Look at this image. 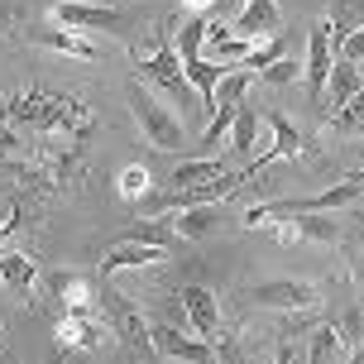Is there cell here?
Returning a JSON list of instances; mask_svg holds the SVG:
<instances>
[{
  "instance_id": "6da1fadb",
  "label": "cell",
  "mask_w": 364,
  "mask_h": 364,
  "mask_svg": "<svg viewBox=\"0 0 364 364\" xmlns=\"http://www.w3.org/2000/svg\"><path fill=\"white\" fill-rule=\"evenodd\" d=\"M91 129L96 115L77 96L38 87L15 91L10 101H0V164L43 192H58L87 164Z\"/></svg>"
},
{
  "instance_id": "7a4b0ae2",
  "label": "cell",
  "mask_w": 364,
  "mask_h": 364,
  "mask_svg": "<svg viewBox=\"0 0 364 364\" xmlns=\"http://www.w3.org/2000/svg\"><path fill=\"white\" fill-rule=\"evenodd\" d=\"M360 201H364V173H346L336 187L316 192V197H288V201L250 206V211H245V225L259 230V225H269L273 216H292V211H302V216H331V211H346V206H360Z\"/></svg>"
},
{
  "instance_id": "3957f363",
  "label": "cell",
  "mask_w": 364,
  "mask_h": 364,
  "mask_svg": "<svg viewBox=\"0 0 364 364\" xmlns=\"http://www.w3.org/2000/svg\"><path fill=\"white\" fill-rule=\"evenodd\" d=\"M206 29H211L206 19H187V24H182V34L173 38V43H178L182 73H187V82H192V91H197V110H201V115H216V87H220V77H225V68L201 53Z\"/></svg>"
},
{
  "instance_id": "277c9868",
  "label": "cell",
  "mask_w": 364,
  "mask_h": 364,
  "mask_svg": "<svg viewBox=\"0 0 364 364\" xmlns=\"http://www.w3.org/2000/svg\"><path fill=\"white\" fill-rule=\"evenodd\" d=\"M129 115L139 120L144 139L159 149V154H182V144H187V134H182V120L164 106V101H159V96H154V91L144 87V82H139V77L129 82Z\"/></svg>"
},
{
  "instance_id": "5b68a950",
  "label": "cell",
  "mask_w": 364,
  "mask_h": 364,
  "mask_svg": "<svg viewBox=\"0 0 364 364\" xmlns=\"http://www.w3.org/2000/svg\"><path fill=\"white\" fill-rule=\"evenodd\" d=\"M139 77L144 82H154V87H164L168 101H178L182 115H201L197 110V91H192V82H187V73H182V58H178V43L173 38H159V48L149 58H139Z\"/></svg>"
},
{
  "instance_id": "8992f818",
  "label": "cell",
  "mask_w": 364,
  "mask_h": 364,
  "mask_svg": "<svg viewBox=\"0 0 364 364\" xmlns=\"http://www.w3.org/2000/svg\"><path fill=\"white\" fill-rule=\"evenodd\" d=\"M53 24L63 29H73V34H96V29H106V34H125L129 19L115 10V5H87V0H58L53 5Z\"/></svg>"
},
{
  "instance_id": "52a82bcc",
  "label": "cell",
  "mask_w": 364,
  "mask_h": 364,
  "mask_svg": "<svg viewBox=\"0 0 364 364\" xmlns=\"http://www.w3.org/2000/svg\"><path fill=\"white\" fill-rule=\"evenodd\" d=\"M245 178H255V173H250V164L240 168V173H225V178L206 182V187H187V192H164V197H149L144 206H149V211H182V206H216V201H225L230 192H240V187H245Z\"/></svg>"
},
{
  "instance_id": "ba28073f",
  "label": "cell",
  "mask_w": 364,
  "mask_h": 364,
  "mask_svg": "<svg viewBox=\"0 0 364 364\" xmlns=\"http://www.w3.org/2000/svg\"><path fill=\"white\" fill-rule=\"evenodd\" d=\"M331 68H336V53H331V24H311L307 34V63H302V82H307V101L311 106H326V82Z\"/></svg>"
},
{
  "instance_id": "9c48e42d",
  "label": "cell",
  "mask_w": 364,
  "mask_h": 364,
  "mask_svg": "<svg viewBox=\"0 0 364 364\" xmlns=\"http://www.w3.org/2000/svg\"><path fill=\"white\" fill-rule=\"evenodd\" d=\"M259 307L273 311H311L321 297H316V283H302V278H269V283H255L250 288Z\"/></svg>"
},
{
  "instance_id": "30bf717a",
  "label": "cell",
  "mask_w": 364,
  "mask_h": 364,
  "mask_svg": "<svg viewBox=\"0 0 364 364\" xmlns=\"http://www.w3.org/2000/svg\"><path fill=\"white\" fill-rule=\"evenodd\" d=\"M178 297H182V311H187V326L197 331V341L216 346V341H220V302L211 297V288H201V283H187Z\"/></svg>"
},
{
  "instance_id": "8fae6325",
  "label": "cell",
  "mask_w": 364,
  "mask_h": 364,
  "mask_svg": "<svg viewBox=\"0 0 364 364\" xmlns=\"http://www.w3.org/2000/svg\"><path fill=\"white\" fill-rule=\"evenodd\" d=\"M264 120H269V129H273V144L264 149V154H255V164H250V173H259V168H269V164H278V159H297L302 149H307V134L292 125L283 110H264Z\"/></svg>"
},
{
  "instance_id": "7c38bea8",
  "label": "cell",
  "mask_w": 364,
  "mask_h": 364,
  "mask_svg": "<svg viewBox=\"0 0 364 364\" xmlns=\"http://www.w3.org/2000/svg\"><path fill=\"white\" fill-rule=\"evenodd\" d=\"M278 240L283 245H336L341 240V225L331 216H302V211H292L288 220H269Z\"/></svg>"
},
{
  "instance_id": "4fadbf2b",
  "label": "cell",
  "mask_w": 364,
  "mask_h": 364,
  "mask_svg": "<svg viewBox=\"0 0 364 364\" xmlns=\"http://www.w3.org/2000/svg\"><path fill=\"white\" fill-rule=\"evenodd\" d=\"M168 250L164 245H139V240H120L115 250H106V259H101V283H110L115 273L125 269H149V264H164Z\"/></svg>"
},
{
  "instance_id": "5bb4252c",
  "label": "cell",
  "mask_w": 364,
  "mask_h": 364,
  "mask_svg": "<svg viewBox=\"0 0 364 364\" xmlns=\"http://www.w3.org/2000/svg\"><path fill=\"white\" fill-rule=\"evenodd\" d=\"M149 346L168 355V360H187V364H211L216 360V346H206V341H192V336H182L173 326H149Z\"/></svg>"
},
{
  "instance_id": "9a60e30c",
  "label": "cell",
  "mask_w": 364,
  "mask_h": 364,
  "mask_svg": "<svg viewBox=\"0 0 364 364\" xmlns=\"http://www.w3.org/2000/svg\"><path fill=\"white\" fill-rule=\"evenodd\" d=\"M278 24H283V10H278V0H250V5H245V10L235 15L230 34H235V38H250V43H259V38H278Z\"/></svg>"
},
{
  "instance_id": "2e32d148",
  "label": "cell",
  "mask_w": 364,
  "mask_h": 364,
  "mask_svg": "<svg viewBox=\"0 0 364 364\" xmlns=\"http://www.w3.org/2000/svg\"><path fill=\"white\" fill-rule=\"evenodd\" d=\"M48 288H53L63 316H96V292H91V283L82 273H53Z\"/></svg>"
},
{
  "instance_id": "e0dca14e",
  "label": "cell",
  "mask_w": 364,
  "mask_h": 364,
  "mask_svg": "<svg viewBox=\"0 0 364 364\" xmlns=\"http://www.w3.org/2000/svg\"><path fill=\"white\" fill-rule=\"evenodd\" d=\"M29 43H43V48L82 58V63H96V43L82 38V34H73V29H63V24H34V29H29Z\"/></svg>"
},
{
  "instance_id": "ac0fdd59",
  "label": "cell",
  "mask_w": 364,
  "mask_h": 364,
  "mask_svg": "<svg viewBox=\"0 0 364 364\" xmlns=\"http://www.w3.org/2000/svg\"><path fill=\"white\" fill-rule=\"evenodd\" d=\"M34 278H38V269H34V259H29V255H19V250H0V283L10 288L15 302L29 307V297H34Z\"/></svg>"
},
{
  "instance_id": "d6986e66",
  "label": "cell",
  "mask_w": 364,
  "mask_h": 364,
  "mask_svg": "<svg viewBox=\"0 0 364 364\" xmlns=\"http://www.w3.org/2000/svg\"><path fill=\"white\" fill-rule=\"evenodd\" d=\"M350 336L341 321H326V326H316L311 331V341H307V364H336V360H346L350 355Z\"/></svg>"
},
{
  "instance_id": "ffe728a7",
  "label": "cell",
  "mask_w": 364,
  "mask_h": 364,
  "mask_svg": "<svg viewBox=\"0 0 364 364\" xmlns=\"http://www.w3.org/2000/svg\"><path fill=\"white\" fill-rule=\"evenodd\" d=\"M106 341V331L96 316H63L58 321V346L63 350H96Z\"/></svg>"
},
{
  "instance_id": "44dd1931",
  "label": "cell",
  "mask_w": 364,
  "mask_h": 364,
  "mask_svg": "<svg viewBox=\"0 0 364 364\" xmlns=\"http://www.w3.org/2000/svg\"><path fill=\"white\" fill-rule=\"evenodd\" d=\"M168 225H173L178 240H206L220 225V216H216V206H182V211L168 216Z\"/></svg>"
},
{
  "instance_id": "7402d4cb",
  "label": "cell",
  "mask_w": 364,
  "mask_h": 364,
  "mask_svg": "<svg viewBox=\"0 0 364 364\" xmlns=\"http://www.w3.org/2000/svg\"><path fill=\"white\" fill-rule=\"evenodd\" d=\"M255 144H259V110L255 106H240L235 110V125H230V149H235L245 164H255Z\"/></svg>"
},
{
  "instance_id": "603a6c76",
  "label": "cell",
  "mask_w": 364,
  "mask_h": 364,
  "mask_svg": "<svg viewBox=\"0 0 364 364\" xmlns=\"http://www.w3.org/2000/svg\"><path fill=\"white\" fill-rule=\"evenodd\" d=\"M230 168H220L216 159H192V164H178L173 168V192H187V187H206V182L225 178Z\"/></svg>"
},
{
  "instance_id": "cb8c5ba5",
  "label": "cell",
  "mask_w": 364,
  "mask_h": 364,
  "mask_svg": "<svg viewBox=\"0 0 364 364\" xmlns=\"http://www.w3.org/2000/svg\"><path fill=\"white\" fill-rule=\"evenodd\" d=\"M364 82H360V68H355V63H341V58H336V68H331V82H326V106H346L350 96H355V91H360Z\"/></svg>"
},
{
  "instance_id": "d4e9b609",
  "label": "cell",
  "mask_w": 364,
  "mask_h": 364,
  "mask_svg": "<svg viewBox=\"0 0 364 364\" xmlns=\"http://www.w3.org/2000/svg\"><path fill=\"white\" fill-rule=\"evenodd\" d=\"M250 82H255V73H245V68H225V77H220V87H216V110L240 106L245 91H250Z\"/></svg>"
},
{
  "instance_id": "484cf974",
  "label": "cell",
  "mask_w": 364,
  "mask_h": 364,
  "mask_svg": "<svg viewBox=\"0 0 364 364\" xmlns=\"http://www.w3.org/2000/svg\"><path fill=\"white\" fill-rule=\"evenodd\" d=\"M331 129H336V134H364V87L331 115Z\"/></svg>"
},
{
  "instance_id": "4316f807",
  "label": "cell",
  "mask_w": 364,
  "mask_h": 364,
  "mask_svg": "<svg viewBox=\"0 0 364 364\" xmlns=\"http://www.w3.org/2000/svg\"><path fill=\"white\" fill-rule=\"evenodd\" d=\"M278 58H283V34L255 43V48L245 53V63H235V68H245V73H264V68H273V63H278Z\"/></svg>"
},
{
  "instance_id": "83f0119b",
  "label": "cell",
  "mask_w": 364,
  "mask_h": 364,
  "mask_svg": "<svg viewBox=\"0 0 364 364\" xmlns=\"http://www.w3.org/2000/svg\"><path fill=\"white\" fill-rule=\"evenodd\" d=\"M125 240H139V245H164V250H168V240H173V225H168V216H164V220H134Z\"/></svg>"
},
{
  "instance_id": "f1b7e54d",
  "label": "cell",
  "mask_w": 364,
  "mask_h": 364,
  "mask_svg": "<svg viewBox=\"0 0 364 364\" xmlns=\"http://www.w3.org/2000/svg\"><path fill=\"white\" fill-rule=\"evenodd\" d=\"M120 197H125L129 206H139V201L149 197V168H139V164H129L125 173H120Z\"/></svg>"
},
{
  "instance_id": "f546056e",
  "label": "cell",
  "mask_w": 364,
  "mask_h": 364,
  "mask_svg": "<svg viewBox=\"0 0 364 364\" xmlns=\"http://www.w3.org/2000/svg\"><path fill=\"white\" fill-rule=\"evenodd\" d=\"M297 77H302V68H297V58H278L273 68H264V73H259V82H269V87H292Z\"/></svg>"
},
{
  "instance_id": "4dcf8cb0",
  "label": "cell",
  "mask_w": 364,
  "mask_h": 364,
  "mask_svg": "<svg viewBox=\"0 0 364 364\" xmlns=\"http://www.w3.org/2000/svg\"><path fill=\"white\" fill-rule=\"evenodd\" d=\"M336 58H341V63H355V68H360V63H364V29H350V34L341 38V43H336Z\"/></svg>"
},
{
  "instance_id": "1f68e13d",
  "label": "cell",
  "mask_w": 364,
  "mask_h": 364,
  "mask_svg": "<svg viewBox=\"0 0 364 364\" xmlns=\"http://www.w3.org/2000/svg\"><path fill=\"white\" fill-rule=\"evenodd\" d=\"M278 364H307V350L292 346V341H283V346H278Z\"/></svg>"
},
{
  "instance_id": "d6a6232c",
  "label": "cell",
  "mask_w": 364,
  "mask_h": 364,
  "mask_svg": "<svg viewBox=\"0 0 364 364\" xmlns=\"http://www.w3.org/2000/svg\"><path fill=\"white\" fill-rule=\"evenodd\" d=\"M19 220H24V211H19V206H15V211H10L5 220H0V245H5V240H10V235L19 230Z\"/></svg>"
},
{
  "instance_id": "836d02e7",
  "label": "cell",
  "mask_w": 364,
  "mask_h": 364,
  "mask_svg": "<svg viewBox=\"0 0 364 364\" xmlns=\"http://www.w3.org/2000/svg\"><path fill=\"white\" fill-rule=\"evenodd\" d=\"M350 278H355V288H360V297H364V255L350 264Z\"/></svg>"
},
{
  "instance_id": "e575fe53",
  "label": "cell",
  "mask_w": 364,
  "mask_h": 364,
  "mask_svg": "<svg viewBox=\"0 0 364 364\" xmlns=\"http://www.w3.org/2000/svg\"><path fill=\"white\" fill-rule=\"evenodd\" d=\"M182 5H187V10H197V15H201V10H216V0H182Z\"/></svg>"
},
{
  "instance_id": "d590c367",
  "label": "cell",
  "mask_w": 364,
  "mask_h": 364,
  "mask_svg": "<svg viewBox=\"0 0 364 364\" xmlns=\"http://www.w3.org/2000/svg\"><path fill=\"white\" fill-rule=\"evenodd\" d=\"M245 5H250V0H216V15L220 10H245Z\"/></svg>"
},
{
  "instance_id": "8d00e7d4",
  "label": "cell",
  "mask_w": 364,
  "mask_h": 364,
  "mask_svg": "<svg viewBox=\"0 0 364 364\" xmlns=\"http://www.w3.org/2000/svg\"><path fill=\"white\" fill-rule=\"evenodd\" d=\"M346 364H364V346H355V350H350V355H346Z\"/></svg>"
},
{
  "instance_id": "74e56055",
  "label": "cell",
  "mask_w": 364,
  "mask_h": 364,
  "mask_svg": "<svg viewBox=\"0 0 364 364\" xmlns=\"http://www.w3.org/2000/svg\"><path fill=\"white\" fill-rule=\"evenodd\" d=\"M5 19H10V10H0V29H5Z\"/></svg>"
},
{
  "instance_id": "f35d334b",
  "label": "cell",
  "mask_w": 364,
  "mask_h": 364,
  "mask_svg": "<svg viewBox=\"0 0 364 364\" xmlns=\"http://www.w3.org/2000/svg\"><path fill=\"white\" fill-rule=\"evenodd\" d=\"M0 350H5V326H0Z\"/></svg>"
},
{
  "instance_id": "ab89813d",
  "label": "cell",
  "mask_w": 364,
  "mask_h": 364,
  "mask_svg": "<svg viewBox=\"0 0 364 364\" xmlns=\"http://www.w3.org/2000/svg\"><path fill=\"white\" fill-rule=\"evenodd\" d=\"M360 206H364V201H360Z\"/></svg>"
}]
</instances>
